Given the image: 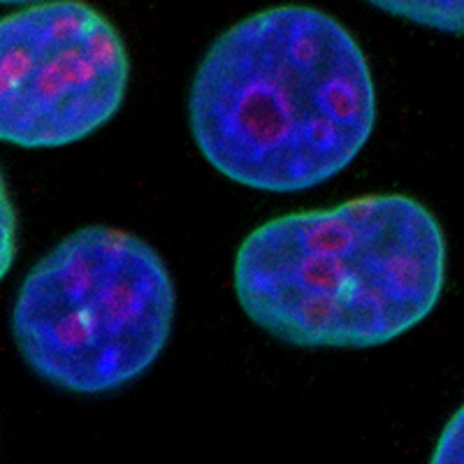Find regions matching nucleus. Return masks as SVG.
I'll return each instance as SVG.
<instances>
[{
	"mask_svg": "<svg viewBox=\"0 0 464 464\" xmlns=\"http://www.w3.org/2000/svg\"><path fill=\"white\" fill-rule=\"evenodd\" d=\"M430 459L434 464H464V406L443 428Z\"/></svg>",
	"mask_w": 464,
	"mask_h": 464,
	"instance_id": "6",
	"label": "nucleus"
},
{
	"mask_svg": "<svg viewBox=\"0 0 464 464\" xmlns=\"http://www.w3.org/2000/svg\"><path fill=\"white\" fill-rule=\"evenodd\" d=\"M392 16L450 35H464V0H364Z\"/></svg>",
	"mask_w": 464,
	"mask_h": 464,
	"instance_id": "5",
	"label": "nucleus"
},
{
	"mask_svg": "<svg viewBox=\"0 0 464 464\" xmlns=\"http://www.w3.org/2000/svg\"><path fill=\"white\" fill-rule=\"evenodd\" d=\"M174 314L177 290L156 248L119 227L86 226L28 269L12 337L53 388L105 395L160 358Z\"/></svg>",
	"mask_w": 464,
	"mask_h": 464,
	"instance_id": "3",
	"label": "nucleus"
},
{
	"mask_svg": "<svg viewBox=\"0 0 464 464\" xmlns=\"http://www.w3.org/2000/svg\"><path fill=\"white\" fill-rule=\"evenodd\" d=\"M188 123L218 174L265 193H300L343 172L370 142L374 77L334 16L269 7L207 49L190 84Z\"/></svg>",
	"mask_w": 464,
	"mask_h": 464,
	"instance_id": "1",
	"label": "nucleus"
},
{
	"mask_svg": "<svg viewBox=\"0 0 464 464\" xmlns=\"http://www.w3.org/2000/svg\"><path fill=\"white\" fill-rule=\"evenodd\" d=\"M441 223L409 196H362L256 227L235 258L248 321L297 348H374L401 337L446 285Z\"/></svg>",
	"mask_w": 464,
	"mask_h": 464,
	"instance_id": "2",
	"label": "nucleus"
},
{
	"mask_svg": "<svg viewBox=\"0 0 464 464\" xmlns=\"http://www.w3.org/2000/svg\"><path fill=\"white\" fill-rule=\"evenodd\" d=\"M5 5H28V3H44V0H3Z\"/></svg>",
	"mask_w": 464,
	"mask_h": 464,
	"instance_id": "7",
	"label": "nucleus"
},
{
	"mask_svg": "<svg viewBox=\"0 0 464 464\" xmlns=\"http://www.w3.org/2000/svg\"><path fill=\"white\" fill-rule=\"evenodd\" d=\"M128 80L121 35L82 0L12 12L0 26V138L19 149L80 142L121 110Z\"/></svg>",
	"mask_w": 464,
	"mask_h": 464,
	"instance_id": "4",
	"label": "nucleus"
}]
</instances>
